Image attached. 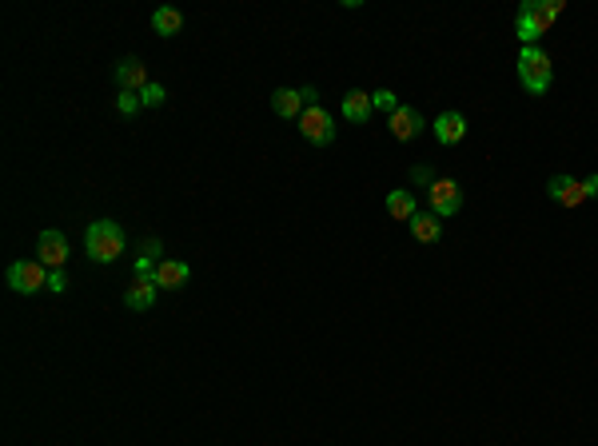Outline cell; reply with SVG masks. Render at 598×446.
I'll return each mask as SVG.
<instances>
[{"instance_id": "cell-1", "label": "cell", "mask_w": 598, "mask_h": 446, "mask_svg": "<svg viewBox=\"0 0 598 446\" xmlns=\"http://www.w3.org/2000/svg\"><path fill=\"white\" fill-rule=\"evenodd\" d=\"M558 13H563V0H527V4H519V13H514V32H519L522 49H527V44H539L542 32L558 21Z\"/></svg>"}, {"instance_id": "cell-9", "label": "cell", "mask_w": 598, "mask_h": 446, "mask_svg": "<svg viewBox=\"0 0 598 446\" xmlns=\"http://www.w3.org/2000/svg\"><path fill=\"white\" fill-rule=\"evenodd\" d=\"M112 80L120 92H144L148 88V68H144L140 56H124V60L112 68Z\"/></svg>"}, {"instance_id": "cell-21", "label": "cell", "mask_w": 598, "mask_h": 446, "mask_svg": "<svg viewBox=\"0 0 598 446\" xmlns=\"http://www.w3.org/2000/svg\"><path fill=\"white\" fill-rule=\"evenodd\" d=\"M371 104H375V112H399V100H395V92L391 88H379V92H371Z\"/></svg>"}, {"instance_id": "cell-20", "label": "cell", "mask_w": 598, "mask_h": 446, "mask_svg": "<svg viewBox=\"0 0 598 446\" xmlns=\"http://www.w3.org/2000/svg\"><path fill=\"white\" fill-rule=\"evenodd\" d=\"M140 108H144L140 104V92H120V96H116V112H120V116H136Z\"/></svg>"}, {"instance_id": "cell-7", "label": "cell", "mask_w": 598, "mask_h": 446, "mask_svg": "<svg viewBox=\"0 0 598 446\" xmlns=\"http://www.w3.org/2000/svg\"><path fill=\"white\" fill-rule=\"evenodd\" d=\"M547 195L558 203V208H578V203L591 200V195H586V180H575V175H550Z\"/></svg>"}, {"instance_id": "cell-11", "label": "cell", "mask_w": 598, "mask_h": 446, "mask_svg": "<svg viewBox=\"0 0 598 446\" xmlns=\"http://www.w3.org/2000/svg\"><path fill=\"white\" fill-rule=\"evenodd\" d=\"M423 128H427V120L419 116V108L399 104V112L391 116V136L399 139V144H411V139H419V136H423Z\"/></svg>"}, {"instance_id": "cell-10", "label": "cell", "mask_w": 598, "mask_h": 446, "mask_svg": "<svg viewBox=\"0 0 598 446\" xmlns=\"http://www.w3.org/2000/svg\"><path fill=\"white\" fill-rule=\"evenodd\" d=\"M156 295H160V283H156L152 275H136L132 287L124 291V307H128V311H152Z\"/></svg>"}, {"instance_id": "cell-12", "label": "cell", "mask_w": 598, "mask_h": 446, "mask_svg": "<svg viewBox=\"0 0 598 446\" xmlns=\"http://www.w3.org/2000/svg\"><path fill=\"white\" fill-rule=\"evenodd\" d=\"M431 132H435V139H439L443 147L463 144V136H467V116H463V112H439V120L431 124Z\"/></svg>"}, {"instance_id": "cell-6", "label": "cell", "mask_w": 598, "mask_h": 446, "mask_svg": "<svg viewBox=\"0 0 598 446\" xmlns=\"http://www.w3.org/2000/svg\"><path fill=\"white\" fill-rule=\"evenodd\" d=\"M427 200H431V211H435L439 219L459 216V208H463V188H459V180H451V175H439L427 188Z\"/></svg>"}, {"instance_id": "cell-13", "label": "cell", "mask_w": 598, "mask_h": 446, "mask_svg": "<svg viewBox=\"0 0 598 446\" xmlns=\"http://www.w3.org/2000/svg\"><path fill=\"white\" fill-rule=\"evenodd\" d=\"M192 279V267L180 263V259H160L156 263V283H160V291H183Z\"/></svg>"}, {"instance_id": "cell-5", "label": "cell", "mask_w": 598, "mask_h": 446, "mask_svg": "<svg viewBox=\"0 0 598 446\" xmlns=\"http://www.w3.org/2000/svg\"><path fill=\"white\" fill-rule=\"evenodd\" d=\"M299 136L308 139V144H316V147H327L331 139H335V116H331L327 108H303V116H299Z\"/></svg>"}, {"instance_id": "cell-25", "label": "cell", "mask_w": 598, "mask_h": 446, "mask_svg": "<svg viewBox=\"0 0 598 446\" xmlns=\"http://www.w3.org/2000/svg\"><path fill=\"white\" fill-rule=\"evenodd\" d=\"M140 255H144V259L160 255V239H140Z\"/></svg>"}, {"instance_id": "cell-22", "label": "cell", "mask_w": 598, "mask_h": 446, "mask_svg": "<svg viewBox=\"0 0 598 446\" xmlns=\"http://www.w3.org/2000/svg\"><path fill=\"white\" fill-rule=\"evenodd\" d=\"M49 291H52V295H64V291H68V279H64V272H49Z\"/></svg>"}, {"instance_id": "cell-26", "label": "cell", "mask_w": 598, "mask_h": 446, "mask_svg": "<svg viewBox=\"0 0 598 446\" xmlns=\"http://www.w3.org/2000/svg\"><path fill=\"white\" fill-rule=\"evenodd\" d=\"M586 195H591V200H598V175H591V180H586Z\"/></svg>"}, {"instance_id": "cell-19", "label": "cell", "mask_w": 598, "mask_h": 446, "mask_svg": "<svg viewBox=\"0 0 598 446\" xmlns=\"http://www.w3.org/2000/svg\"><path fill=\"white\" fill-rule=\"evenodd\" d=\"M164 100H168V88H164V84H156V80L140 92V104H144V108H160Z\"/></svg>"}, {"instance_id": "cell-23", "label": "cell", "mask_w": 598, "mask_h": 446, "mask_svg": "<svg viewBox=\"0 0 598 446\" xmlns=\"http://www.w3.org/2000/svg\"><path fill=\"white\" fill-rule=\"evenodd\" d=\"M411 180H415V183H427V188H431V183H435L439 175L431 172V167H415V172H411Z\"/></svg>"}, {"instance_id": "cell-3", "label": "cell", "mask_w": 598, "mask_h": 446, "mask_svg": "<svg viewBox=\"0 0 598 446\" xmlns=\"http://www.w3.org/2000/svg\"><path fill=\"white\" fill-rule=\"evenodd\" d=\"M550 80H555V64H550V56L539 49V44H527V49L519 52V84L527 96H542V92L550 88Z\"/></svg>"}, {"instance_id": "cell-4", "label": "cell", "mask_w": 598, "mask_h": 446, "mask_svg": "<svg viewBox=\"0 0 598 446\" xmlns=\"http://www.w3.org/2000/svg\"><path fill=\"white\" fill-rule=\"evenodd\" d=\"M8 287H13L16 295H36L49 287V267L40 263V259H16L13 267H8Z\"/></svg>"}, {"instance_id": "cell-18", "label": "cell", "mask_w": 598, "mask_h": 446, "mask_svg": "<svg viewBox=\"0 0 598 446\" xmlns=\"http://www.w3.org/2000/svg\"><path fill=\"white\" fill-rule=\"evenodd\" d=\"M152 32H160V36L183 32V13H180V8H172V4H160L152 13Z\"/></svg>"}, {"instance_id": "cell-24", "label": "cell", "mask_w": 598, "mask_h": 446, "mask_svg": "<svg viewBox=\"0 0 598 446\" xmlns=\"http://www.w3.org/2000/svg\"><path fill=\"white\" fill-rule=\"evenodd\" d=\"M132 272H136V275H152V279H156V263H152V259H144V255H136V267H132Z\"/></svg>"}, {"instance_id": "cell-16", "label": "cell", "mask_w": 598, "mask_h": 446, "mask_svg": "<svg viewBox=\"0 0 598 446\" xmlns=\"http://www.w3.org/2000/svg\"><path fill=\"white\" fill-rule=\"evenodd\" d=\"M407 227H411V236H415L419 244H439V239H443V223H439L435 211H419Z\"/></svg>"}, {"instance_id": "cell-17", "label": "cell", "mask_w": 598, "mask_h": 446, "mask_svg": "<svg viewBox=\"0 0 598 446\" xmlns=\"http://www.w3.org/2000/svg\"><path fill=\"white\" fill-rule=\"evenodd\" d=\"M388 216L391 219H403V223H411L419 216V203H415V195H411L407 188H395L388 192Z\"/></svg>"}, {"instance_id": "cell-2", "label": "cell", "mask_w": 598, "mask_h": 446, "mask_svg": "<svg viewBox=\"0 0 598 446\" xmlns=\"http://www.w3.org/2000/svg\"><path fill=\"white\" fill-rule=\"evenodd\" d=\"M124 244H128L124 227H120L116 219H96V223H88V231H85V247L96 263H116V259L124 255Z\"/></svg>"}, {"instance_id": "cell-14", "label": "cell", "mask_w": 598, "mask_h": 446, "mask_svg": "<svg viewBox=\"0 0 598 446\" xmlns=\"http://www.w3.org/2000/svg\"><path fill=\"white\" fill-rule=\"evenodd\" d=\"M375 116V104H371V92H359L352 88L344 96V120H352V124H371Z\"/></svg>"}, {"instance_id": "cell-8", "label": "cell", "mask_w": 598, "mask_h": 446, "mask_svg": "<svg viewBox=\"0 0 598 446\" xmlns=\"http://www.w3.org/2000/svg\"><path fill=\"white\" fill-rule=\"evenodd\" d=\"M36 255L49 272H64V259H68V236L64 231H40L36 239Z\"/></svg>"}, {"instance_id": "cell-15", "label": "cell", "mask_w": 598, "mask_h": 446, "mask_svg": "<svg viewBox=\"0 0 598 446\" xmlns=\"http://www.w3.org/2000/svg\"><path fill=\"white\" fill-rule=\"evenodd\" d=\"M303 96H299V88H275L272 92V112L280 120H299L303 116Z\"/></svg>"}]
</instances>
